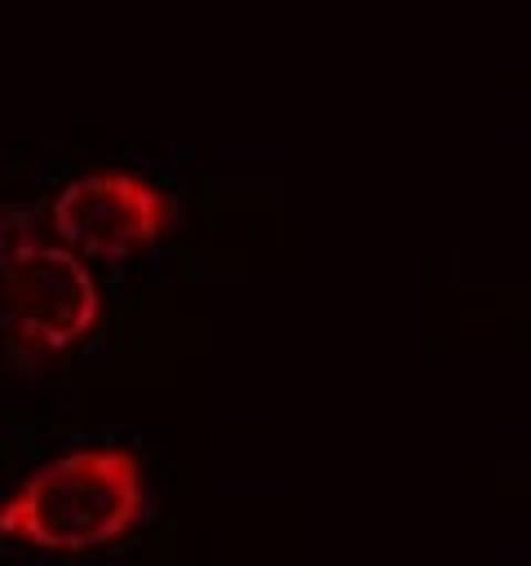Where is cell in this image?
Here are the masks:
<instances>
[{
    "label": "cell",
    "mask_w": 531,
    "mask_h": 566,
    "mask_svg": "<svg viewBox=\"0 0 531 566\" xmlns=\"http://www.w3.org/2000/svg\"><path fill=\"white\" fill-rule=\"evenodd\" d=\"M97 283L66 248H22L0 279V323L31 349H62L97 323Z\"/></svg>",
    "instance_id": "3957f363"
},
{
    "label": "cell",
    "mask_w": 531,
    "mask_h": 566,
    "mask_svg": "<svg viewBox=\"0 0 531 566\" xmlns=\"http://www.w3.org/2000/svg\"><path fill=\"white\" fill-rule=\"evenodd\" d=\"M142 513V464L128 447L97 442L40 464L4 504L0 531L31 548L84 553L111 544Z\"/></svg>",
    "instance_id": "6da1fadb"
},
{
    "label": "cell",
    "mask_w": 531,
    "mask_h": 566,
    "mask_svg": "<svg viewBox=\"0 0 531 566\" xmlns=\"http://www.w3.org/2000/svg\"><path fill=\"white\" fill-rule=\"evenodd\" d=\"M173 221V199L133 168H93L53 199V230L66 252L119 261L159 239Z\"/></svg>",
    "instance_id": "7a4b0ae2"
},
{
    "label": "cell",
    "mask_w": 531,
    "mask_h": 566,
    "mask_svg": "<svg viewBox=\"0 0 531 566\" xmlns=\"http://www.w3.org/2000/svg\"><path fill=\"white\" fill-rule=\"evenodd\" d=\"M0 234H4V226H0Z\"/></svg>",
    "instance_id": "277c9868"
}]
</instances>
